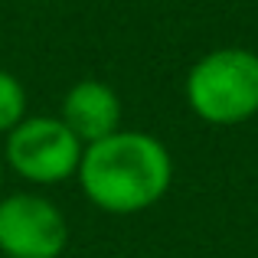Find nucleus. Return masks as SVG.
Returning a JSON list of instances; mask_svg holds the SVG:
<instances>
[{"label": "nucleus", "mask_w": 258, "mask_h": 258, "mask_svg": "<svg viewBox=\"0 0 258 258\" xmlns=\"http://www.w3.org/2000/svg\"><path fill=\"white\" fill-rule=\"evenodd\" d=\"M76 180L95 209L108 216H134L167 196L173 160L154 134L121 127L85 147Z\"/></svg>", "instance_id": "nucleus-1"}, {"label": "nucleus", "mask_w": 258, "mask_h": 258, "mask_svg": "<svg viewBox=\"0 0 258 258\" xmlns=\"http://www.w3.org/2000/svg\"><path fill=\"white\" fill-rule=\"evenodd\" d=\"M186 101L209 124H239L258 111V56L239 46L206 52L186 76Z\"/></svg>", "instance_id": "nucleus-2"}, {"label": "nucleus", "mask_w": 258, "mask_h": 258, "mask_svg": "<svg viewBox=\"0 0 258 258\" xmlns=\"http://www.w3.org/2000/svg\"><path fill=\"white\" fill-rule=\"evenodd\" d=\"M82 141L59 121V114H26L10 134H4V167L36 186H56L79 173Z\"/></svg>", "instance_id": "nucleus-3"}, {"label": "nucleus", "mask_w": 258, "mask_h": 258, "mask_svg": "<svg viewBox=\"0 0 258 258\" xmlns=\"http://www.w3.org/2000/svg\"><path fill=\"white\" fill-rule=\"evenodd\" d=\"M69 222L43 193L0 196V255L4 258H62Z\"/></svg>", "instance_id": "nucleus-4"}, {"label": "nucleus", "mask_w": 258, "mask_h": 258, "mask_svg": "<svg viewBox=\"0 0 258 258\" xmlns=\"http://www.w3.org/2000/svg\"><path fill=\"white\" fill-rule=\"evenodd\" d=\"M59 121L82 141V147L98 144L108 134L121 131V98L101 79H79L62 95Z\"/></svg>", "instance_id": "nucleus-5"}, {"label": "nucleus", "mask_w": 258, "mask_h": 258, "mask_svg": "<svg viewBox=\"0 0 258 258\" xmlns=\"http://www.w3.org/2000/svg\"><path fill=\"white\" fill-rule=\"evenodd\" d=\"M26 85L13 76L10 69H0V134H10L20 121L26 118Z\"/></svg>", "instance_id": "nucleus-6"}, {"label": "nucleus", "mask_w": 258, "mask_h": 258, "mask_svg": "<svg viewBox=\"0 0 258 258\" xmlns=\"http://www.w3.org/2000/svg\"><path fill=\"white\" fill-rule=\"evenodd\" d=\"M0 183H4V157H0Z\"/></svg>", "instance_id": "nucleus-7"}]
</instances>
